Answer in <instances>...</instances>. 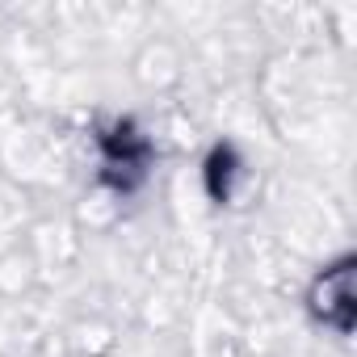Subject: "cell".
<instances>
[{"mask_svg": "<svg viewBox=\"0 0 357 357\" xmlns=\"http://www.w3.org/2000/svg\"><path fill=\"white\" fill-rule=\"evenodd\" d=\"M151 155L155 147L135 118H109L97 126V181L114 198H126L147 181Z\"/></svg>", "mask_w": 357, "mask_h": 357, "instance_id": "1", "label": "cell"}, {"mask_svg": "<svg viewBox=\"0 0 357 357\" xmlns=\"http://www.w3.org/2000/svg\"><path fill=\"white\" fill-rule=\"evenodd\" d=\"M303 303H307L315 324H324L336 336H353V324H357V261L344 252V257L328 261L324 269H315V278L307 282Z\"/></svg>", "mask_w": 357, "mask_h": 357, "instance_id": "2", "label": "cell"}, {"mask_svg": "<svg viewBox=\"0 0 357 357\" xmlns=\"http://www.w3.org/2000/svg\"><path fill=\"white\" fill-rule=\"evenodd\" d=\"M176 76H181V59L168 43H147L135 59V80L143 89H168Z\"/></svg>", "mask_w": 357, "mask_h": 357, "instance_id": "4", "label": "cell"}, {"mask_svg": "<svg viewBox=\"0 0 357 357\" xmlns=\"http://www.w3.org/2000/svg\"><path fill=\"white\" fill-rule=\"evenodd\" d=\"M202 190L215 206H244L257 190V168L236 143H215L202 160Z\"/></svg>", "mask_w": 357, "mask_h": 357, "instance_id": "3", "label": "cell"}]
</instances>
